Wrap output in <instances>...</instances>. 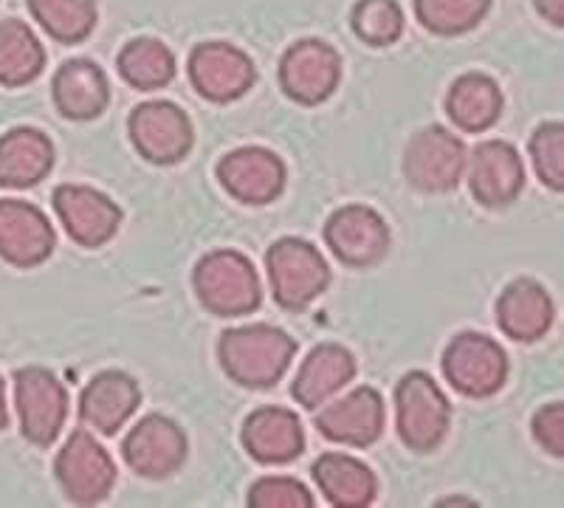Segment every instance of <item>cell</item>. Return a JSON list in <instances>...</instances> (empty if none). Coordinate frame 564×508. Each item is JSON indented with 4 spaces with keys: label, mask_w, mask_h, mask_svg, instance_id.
Segmentation results:
<instances>
[{
    "label": "cell",
    "mask_w": 564,
    "mask_h": 508,
    "mask_svg": "<svg viewBox=\"0 0 564 508\" xmlns=\"http://www.w3.org/2000/svg\"><path fill=\"white\" fill-rule=\"evenodd\" d=\"M296 342L274 325H246L224 331L218 342V359L224 374L235 385L265 390L274 387L291 367Z\"/></svg>",
    "instance_id": "cell-1"
},
{
    "label": "cell",
    "mask_w": 564,
    "mask_h": 508,
    "mask_svg": "<svg viewBox=\"0 0 564 508\" xmlns=\"http://www.w3.org/2000/svg\"><path fill=\"white\" fill-rule=\"evenodd\" d=\"M193 285L200 305L215 316L254 314L263 303L260 277L240 251H209L193 271Z\"/></svg>",
    "instance_id": "cell-2"
},
{
    "label": "cell",
    "mask_w": 564,
    "mask_h": 508,
    "mask_svg": "<svg viewBox=\"0 0 564 508\" xmlns=\"http://www.w3.org/2000/svg\"><path fill=\"white\" fill-rule=\"evenodd\" d=\"M271 294L285 311H305L330 285V269L314 244L302 238H280L265 251Z\"/></svg>",
    "instance_id": "cell-3"
},
{
    "label": "cell",
    "mask_w": 564,
    "mask_h": 508,
    "mask_svg": "<svg viewBox=\"0 0 564 508\" xmlns=\"http://www.w3.org/2000/svg\"><path fill=\"white\" fill-rule=\"evenodd\" d=\"M398 435L412 452H435L452 424L449 399L423 370H410L395 387Z\"/></svg>",
    "instance_id": "cell-4"
},
{
    "label": "cell",
    "mask_w": 564,
    "mask_h": 508,
    "mask_svg": "<svg viewBox=\"0 0 564 508\" xmlns=\"http://www.w3.org/2000/svg\"><path fill=\"white\" fill-rule=\"evenodd\" d=\"M466 164V144L441 125L417 130L406 144L404 175L412 187L426 195L452 193L460 184Z\"/></svg>",
    "instance_id": "cell-5"
},
{
    "label": "cell",
    "mask_w": 564,
    "mask_h": 508,
    "mask_svg": "<svg viewBox=\"0 0 564 508\" xmlns=\"http://www.w3.org/2000/svg\"><path fill=\"white\" fill-rule=\"evenodd\" d=\"M14 404L20 432L29 444L52 446L68 419V390L45 367H23L14 374Z\"/></svg>",
    "instance_id": "cell-6"
},
{
    "label": "cell",
    "mask_w": 564,
    "mask_h": 508,
    "mask_svg": "<svg viewBox=\"0 0 564 508\" xmlns=\"http://www.w3.org/2000/svg\"><path fill=\"white\" fill-rule=\"evenodd\" d=\"M443 376L466 399H491L508 379V356L491 336L466 331L443 354Z\"/></svg>",
    "instance_id": "cell-7"
},
{
    "label": "cell",
    "mask_w": 564,
    "mask_h": 508,
    "mask_svg": "<svg viewBox=\"0 0 564 508\" xmlns=\"http://www.w3.org/2000/svg\"><path fill=\"white\" fill-rule=\"evenodd\" d=\"M54 475L65 497L77 506H97L110 495L116 483L113 457L90 432H70L54 461Z\"/></svg>",
    "instance_id": "cell-8"
},
{
    "label": "cell",
    "mask_w": 564,
    "mask_h": 508,
    "mask_svg": "<svg viewBox=\"0 0 564 508\" xmlns=\"http://www.w3.org/2000/svg\"><path fill=\"white\" fill-rule=\"evenodd\" d=\"M130 142L150 164H178L195 144L189 117L173 102H144L130 114Z\"/></svg>",
    "instance_id": "cell-9"
},
{
    "label": "cell",
    "mask_w": 564,
    "mask_h": 508,
    "mask_svg": "<svg viewBox=\"0 0 564 508\" xmlns=\"http://www.w3.org/2000/svg\"><path fill=\"white\" fill-rule=\"evenodd\" d=\"M325 240L347 269H372L390 251V229L384 218L365 204L336 209L325 224Z\"/></svg>",
    "instance_id": "cell-10"
},
{
    "label": "cell",
    "mask_w": 564,
    "mask_h": 508,
    "mask_svg": "<svg viewBox=\"0 0 564 508\" xmlns=\"http://www.w3.org/2000/svg\"><path fill=\"white\" fill-rule=\"evenodd\" d=\"M341 77V60L334 45L322 40H300L280 63V85L296 105L314 108L334 97Z\"/></svg>",
    "instance_id": "cell-11"
},
{
    "label": "cell",
    "mask_w": 564,
    "mask_h": 508,
    "mask_svg": "<svg viewBox=\"0 0 564 508\" xmlns=\"http://www.w3.org/2000/svg\"><path fill=\"white\" fill-rule=\"evenodd\" d=\"M189 79L200 97L226 105L249 94L257 72L249 54L240 52L238 45L212 40L195 45L189 54Z\"/></svg>",
    "instance_id": "cell-12"
},
{
    "label": "cell",
    "mask_w": 564,
    "mask_h": 508,
    "mask_svg": "<svg viewBox=\"0 0 564 508\" xmlns=\"http://www.w3.org/2000/svg\"><path fill=\"white\" fill-rule=\"evenodd\" d=\"M218 179L240 204L263 206L282 195L289 170L285 161L265 148H238L218 161Z\"/></svg>",
    "instance_id": "cell-13"
},
{
    "label": "cell",
    "mask_w": 564,
    "mask_h": 508,
    "mask_svg": "<svg viewBox=\"0 0 564 508\" xmlns=\"http://www.w3.org/2000/svg\"><path fill=\"white\" fill-rule=\"evenodd\" d=\"M54 213L63 220L68 238L83 249L110 244L122 226V209L105 193L83 184H63L54 190Z\"/></svg>",
    "instance_id": "cell-14"
},
{
    "label": "cell",
    "mask_w": 564,
    "mask_h": 508,
    "mask_svg": "<svg viewBox=\"0 0 564 508\" xmlns=\"http://www.w3.org/2000/svg\"><path fill=\"white\" fill-rule=\"evenodd\" d=\"M124 464L148 480H164L181 469L186 457V435L167 415H148L130 430L122 446Z\"/></svg>",
    "instance_id": "cell-15"
},
{
    "label": "cell",
    "mask_w": 564,
    "mask_h": 508,
    "mask_svg": "<svg viewBox=\"0 0 564 508\" xmlns=\"http://www.w3.org/2000/svg\"><path fill=\"white\" fill-rule=\"evenodd\" d=\"M57 235L37 206L29 201L0 198V260L18 269H34L52 258Z\"/></svg>",
    "instance_id": "cell-16"
},
{
    "label": "cell",
    "mask_w": 564,
    "mask_h": 508,
    "mask_svg": "<svg viewBox=\"0 0 564 508\" xmlns=\"http://www.w3.org/2000/svg\"><path fill=\"white\" fill-rule=\"evenodd\" d=\"M316 430L345 446H372L384 432V401L372 387H356L316 415Z\"/></svg>",
    "instance_id": "cell-17"
},
{
    "label": "cell",
    "mask_w": 564,
    "mask_h": 508,
    "mask_svg": "<svg viewBox=\"0 0 564 508\" xmlns=\"http://www.w3.org/2000/svg\"><path fill=\"white\" fill-rule=\"evenodd\" d=\"M525 187V167L520 153L508 142H482L471 153L468 164V190L477 204L502 209L520 198Z\"/></svg>",
    "instance_id": "cell-18"
},
{
    "label": "cell",
    "mask_w": 564,
    "mask_h": 508,
    "mask_svg": "<svg viewBox=\"0 0 564 508\" xmlns=\"http://www.w3.org/2000/svg\"><path fill=\"white\" fill-rule=\"evenodd\" d=\"M141 404V390L124 370H102L88 381L79 399V421L102 435H116Z\"/></svg>",
    "instance_id": "cell-19"
},
{
    "label": "cell",
    "mask_w": 564,
    "mask_h": 508,
    "mask_svg": "<svg viewBox=\"0 0 564 508\" xmlns=\"http://www.w3.org/2000/svg\"><path fill=\"white\" fill-rule=\"evenodd\" d=\"M243 446L257 464H291L305 450V430L296 412L285 407H260L246 419Z\"/></svg>",
    "instance_id": "cell-20"
},
{
    "label": "cell",
    "mask_w": 564,
    "mask_h": 508,
    "mask_svg": "<svg viewBox=\"0 0 564 508\" xmlns=\"http://www.w3.org/2000/svg\"><path fill=\"white\" fill-rule=\"evenodd\" d=\"M553 300L547 289L531 277H520L502 289L497 300V325L513 342H536L551 331Z\"/></svg>",
    "instance_id": "cell-21"
},
{
    "label": "cell",
    "mask_w": 564,
    "mask_h": 508,
    "mask_svg": "<svg viewBox=\"0 0 564 508\" xmlns=\"http://www.w3.org/2000/svg\"><path fill=\"white\" fill-rule=\"evenodd\" d=\"M54 105L65 119L88 122L102 117L110 105V83L105 72L90 60H68L52 85Z\"/></svg>",
    "instance_id": "cell-22"
},
{
    "label": "cell",
    "mask_w": 564,
    "mask_h": 508,
    "mask_svg": "<svg viewBox=\"0 0 564 508\" xmlns=\"http://www.w3.org/2000/svg\"><path fill=\"white\" fill-rule=\"evenodd\" d=\"M352 376H356V359L350 350L334 345V342H325V345H316L308 359L302 361L300 374L291 385V396L305 410H316L334 399Z\"/></svg>",
    "instance_id": "cell-23"
},
{
    "label": "cell",
    "mask_w": 564,
    "mask_h": 508,
    "mask_svg": "<svg viewBox=\"0 0 564 508\" xmlns=\"http://www.w3.org/2000/svg\"><path fill=\"white\" fill-rule=\"evenodd\" d=\"M54 144L37 128H14L0 136V187L29 190L52 173Z\"/></svg>",
    "instance_id": "cell-24"
},
{
    "label": "cell",
    "mask_w": 564,
    "mask_h": 508,
    "mask_svg": "<svg viewBox=\"0 0 564 508\" xmlns=\"http://www.w3.org/2000/svg\"><path fill=\"white\" fill-rule=\"evenodd\" d=\"M311 472H314L316 489L336 508H367L379 495V480L370 466L341 452L319 455Z\"/></svg>",
    "instance_id": "cell-25"
},
{
    "label": "cell",
    "mask_w": 564,
    "mask_h": 508,
    "mask_svg": "<svg viewBox=\"0 0 564 508\" xmlns=\"http://www.w3.org/2000/svg\"><path fill=\"white\" fill-rule=\"evenodd\" d=\"M446 114L452 125L466 133H482L494 128L502 114L500 85L486 74H463L446 94Z\"/></svg>",
    "instance_id": "cell-26"
},
{
    "label": "cell",
    "mask_w": 564,
    "mask_h": 508,
    "mask_svg": "<svg viewBox=\"0 0 564 508\" xmlns=\"http://www.w3.org/2000/svg\"><path fill=\"white\" fill-rule=\"evenodd\" d=\"M45 52L23 20H0V85L20 88L43 74Z\"/></svg>",
    "instance_id": "cell-27"
},
{
    "label": "cell",
    "mask_w": 564,
    "mask_h": 508,
    "mask_svg": "<svg viewBox=\"0 0 564 508\" xmlns=\"http://www.w3.org/2000/svg\"><path fill=\"white\" fill-rule=\"evenodd\" d=\"M119 74L139 90L167 88L175 77V57L167 45L153 37H139L119 52Z\"/></svg>",
    "instance_id": "cell-28"
},
{
    "label": "cell",
    "mask_w": 564,
    "mask_h": 508,
    "mask_svg": "<svg viewBox=\"0 0 564 508\" xmlns=\"http://www.w3.org/2000/svg\"><path fill=\"white\" fill-rule=\"evenodd\" d=\"M43 32L65 45L83 43L97 26V0H29Z\"/></svg>",
    "instance_id": "cell-29"
},
{
    "label": "cell",
    "mask_w": 564,
    "mask_h": 508,
    "mask_svg": "<svg viewBox=\"0 0 564 508\" xmlns=\"http://www.w3.org/2000/svg\"><path fill=\"white\" fill-rule=\"evenodd\" d=\"M491 0H415V14L423 29L441 37H460L480 26Z\"/></svg>",
    "instance_id": "cell-30"
},
{
    "label": "cell",
    "mask_w": 564,
    "mask_h": 508,
    "mask_svg": "<svg viewBox=\"0 0 564 508\" xmlns=\"http://www.w3.org/2000/svg\"><path fill=\"white\" fill-rule=\"evenodd\" d=\"M352 32L367 45H392L404 32V12L398 0H359L352 9Z\"/></svg>",
    "instance_id": "cell-31"
},
{
    "label": "cell",
    "mask_w": 564,
    "mask_h": 508,
    "mask_svg": "<svg viewBox=\"0 0 564 508\" xmlns=\"http://www.w3.org/2000/svg\"><path fill=\"white\" fill-rule=\"evenodd\" d=\"M531 159L539 179L553 193L564 190V128L562 122L539 125L531 136Z\"/></svg>",
    "instance_id": "cell-32"
},
{
    "label": "cell",
    "mask_w": 564,
    "mask_h": 508,
    "mask_svg": "<svg viewBox=\"0 0 564 508\" xmlns=\"http://www.w3.org/2000/svg\"><path fill=\"white\" fill-rule=\"evenodd\" d=\"M251 508H311V495L294 477H260L249 491Z\"/></svg>",
    "instance_id": "cell-33"
},
{
    "label": "cell",
    "mask_w": 564,
    "mask_h": 508,
    "mask_svg": "<svg viewBox=\"0 0 564 508\" xmlns=\"http://www.w3.org/2000/svg\"><path fill=\"white\" fill-rule=\"evenodd\" d=\"M533 437L545 446L553 457L564 455V407L562 401H551L533 415Z\"/></svg>",
    "instance_id": "cell-34"
},
{
    "label": "cell",
    "mask_w": 564,
    "mask_h": 508,
    "mask_svg": "<svg viewBox=\"0 0 564 508\" xmlns=\"http://www.w3.org/2000/svg\"><path fill=\"white\" fill-rule=\"evenodd\" d=\"M536 9L547 23L564 26V0H536Z\"/></svg>",
    "instance_id": "cell-35"
},
{
    "label": "cell",
    "mask_w": 564,
    "mask_h": 508,
    "mask_svg": "<svg viewBox=\"0 0 564 508\" xmlns=\"http://www.w3.org/2000/svg\"><path fill=\"white\" fill-rule=\"evenodd\" d=\"M9 424V412H7V385L0 379V430Z\"/></svg>",
    "instance_id": "cell-36"
}]
</instances>
